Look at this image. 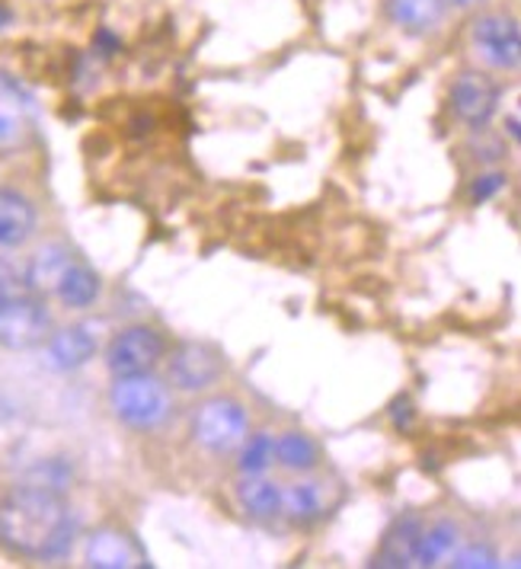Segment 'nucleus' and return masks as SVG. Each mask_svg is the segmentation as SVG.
Returning <instances> with one entry per match:
<instances>
[{
	"mask_svg": "<svg viewBox=\"0 0 521 569\" xmlns=\"http://www.w3.org/2000/svg\"><path fill=\"white\" fill-rule=\"evenodd\" d=\"M74 253L64 247V243H46V247H39L36 250V257L29 259V269H27V284L32 291H42V295H49L58 282H61V276L68 272V266L74 262Z\"/></svg>",
	"mask_w": 521,
	"mask_h": 569,
	"instance_id": "nucleus-15",
	"label": "nucleus"
},
{
	"mask_svg": "<svg viewBox=\"0 0 521 569\" xmlns=\"http://www.w3.org/2000/svg\"><path fill=\"white\" fill-rule=\"evenodd\" d=\"M444 10H448L444 0H388L391 23L410 36H425L442 27Z\"/></svg>",
	"mask_w": 521,
	"mask_h": 569,
	"instance_id": "nucleus-14",
	"label": "nucleus"
},
{
	"mask_svg": "<svg viewBox=\"0 0 521 569\" xmlns=\"http://www.w3.org/2000/svg\"><path fill=\"white\" fill-rule=\"evenodd\" d=\"M419 535H422L419 518H397L391 528L384 531V538H381V547H378V553H374V563H371V567H384V569L413 567Z\"/></svg>",
	"mask_w": 521,
	"mask_h": 569,
	"instance_id": "nucleus-13",
	"label": "nucleus"
},
{
	"mask_svg": "<svg viewBox=\"0 0 521 569\" xmlns=\"http://www.w3.org/2000/svg\"><path fill=\"white\" fill-rule=\"evenodd\" d=\"M39 228V211L17 189H0V250H17Z\"/></svg>",
	"mask_w": 521,
	"mask_h": 569,
	"instance_id": "nucleus-11",
	"label": "nucleus"
},
{
	"mask_svg": "<svg viewBox=\"0 0 521 569\" xmlns=\"http://www.w3.org/2000/svg\"><path fill=\"white\" fill-rule=\"evenodd\" d=\"M83 560H87V567H93V569L151 567V563H148V553H144V547L138 543V538L129 535L126 528H116V525L97 528V531L87 538Z\"/></svg>",
	"mask_w": 521,
	"mask_h": 569,
	"instance_id": "nucleus-8",
	"label": "nucleus"
},
{
	"mask_svg": "<svg viewBox=\"0 0 521 569\" xmlns=\"http://www.w3.org/2000/svg\"><path fill=\"white\" fill-rule=\"evenodd\" d=\"M393 422H397V429H403V426H410V419H413V403L407 400V397H400L397 403H393Z\"/></svg>",
	"mask_w": 521,
	"mask_h": 569,
	"instance_id": "nucleus-24",
	"label": "nucleus"
},
{
	"mask_svg": "<svg viewBox=\"0 0 521 569\" xmlns=\"http://www.w3.org/2000/svg\"><path fill=\"white\" fill-rule=\"evenodd\" d=\"M224 375V359L209 342H183L170 359V381L186 393L211 388Z\"/></svg>",
	"mask_w": 521,
	"mask_h": 569,
	"instance_id": "nucleus-9",
	"label": "nucleus"
},
{
	"mask_svg": "<svg viewBox=\"0 0 521 569\" xmlns=\"http://www.w3.org/2000/svg\"><path fill=\"white\" fill-rule=\"evenodd\" d=\"M3 20H7V13H3V10H0V23H3Z\"/></svg>",
	"mask_w": 521,
	"mask_h": 569,
	"instance_id": "nucleus-26",
	"label": "nucleus"
},
{
	"mask_svg": "<svg viewBox=\"0 0 521 569\" xmlns=\"http://www.w3.org/2000/svg\"><path fill=\"white\" fill-rule=\"evenodd\" d=\"M163 356H167V339L160 337L154 327L138 323V327H126L122 333L112 337L109 349H106V368L116 378L138 375V371H151Z\"/></svg>",
	"mask_w": 521,
	"mask_h": 569,
	"instance_id": "nucleus-5",
	"label": "nucleus"
},
{
	"mask_svg": "<svg viewBox=\"0 0 521 569\" xmlns=\"http://www.w3.org/2000/svg\"><path fill=\"white\" fill-rule=\"evenodd\" d=\"M451 567L458 569H493L499 567V557H495V550H490V547H483V543H470V547H454L451 550Z\"/></svg>",
	"mask_w": 521,
	"mask_h": 569,
	"instance_id": "nucleus-22",
	"label": "nucleus"
},
{
	"mask_svg": "<svg viewBox=\"0 0 521 569\" xmlns=\"http://www.w3.org/2000/svg\"><path fill=\"white\" fill-rule=\"evenodd\" d=\"M444 3H451V7H477L480 0H444Z\"/></svg>",
	"mask_w": 521,
	"mask_h": 569,
	"instance_id": "nucleus-25",
	"label": "nucleus"
},
{
	"mask_svg": "<svg viewBox=\"0 0 521 569\" xmlns=\"http://www.w3.org/2000/svg\"><path fill=\"white\" fill-rule=\"evenodd\" d=\"M282 512L298 525H308L327 512V490L317 480H301L291 490L282 492Z\"/></svg>",
	"mask_w": 521,
	"mask_h": 569,
	"instance_id": "nucleus-18",
	"label": "nucleus"
},
{
	"mask_svg": "<svg viewBox=\"0 0 521 569\" xmlns=\"http://www.w3.org/2000/svg\"><path fill=\"white\" fill-rule=\"evenodd\" d=\"M272 455L275 461L285 467V470H294V473H308L320 461V448L311 436L304 432H285L279 439H272Z\"/></svg>",
	"mask_w": 521,
	"mask_h": 569,
	"instance_id": "nucleus-19",
	"label": "nucleus"
},
{
	"mask_svg": "<svg viewBox=\"0 0 521 569\" xmlns=\"http://www.w3.org/2000/svg\"><path fill=\"white\" fill-rule=\"evenodd\" d=\"M502 87L483 71H461L451 83V109L470 129H487L499 112Z\"/></svg>",
	"mask_w": 521,
	"mask_h": 569,
	"instance_id": "nucleus-7",
	"label": "nucleus"
},
{
	"mask_svg": "<svg viewBox=\"0 0 521 569\" xmlns=\"http://www.w3.org/2000/svg\"><path fill=\"white\" fill-rule=\"evenodd\" d=\"M470 39L477 46L480 58L499 68V71H515L521 61V32L515 17L505 13H483L473 20Z\"/></svg>",
	"mask_w": 521,
	"mask_h": 569,
	"instance_id": "nucleus-6",
	"label": "nucleus"
},
{
	"mask_svg": "<svg viewBox=\"0 0 521 569\" xmlns=\"http://www.w3.org/2000/svg\"><path fill=\"white\" fill-rule=\"evenodd\" d=\"M272 461H275L272 436H257L253 441H247V448L240 455V473H262Z\"/></svg>",
	"mask_w": 521,
	"mask_h": 569,
	"instance_id": "nucleus-21",
	"label": "nucleus"
},
{
	"mask_svg": "<svg viewBox=\"0 0 521 569\" xmlns=\"http://www.w3.org/2000/svg\"><path fill=\"white\" fill-rule=\"evenodd\" d=\"M458 538H461L458 525H451V521L432 525L429 531L419 535L413 563H419V567H435V563H442V560L451 557V550L458 547Z\"/></svg>",
	"mask_w": 521,
	"mask_h": 569,
	"instance_id": "nucleus-20",
	"label": "nucleus"
},
{
	"mask_svg": "<svg viewBox=\"0 0 521 569\" xmlns=\"http://www.w3.org/2000/svg\"><path fill=\"white\" fill-rule=\"evenodd\" d=\"M100 288H103L100 276H97L87 262L74 259V262L68 266V272L61 276V282H58V288H54V295L61 298V305L83 311V308H90V305L100 298Z\"/></svg>",
	"mask_w": 521,
	"mask_h": 569,
	"instance_id": "nucleus-16",
	"label": "nucleus"
},
{
	"mask_svg": "<svg viewBox=\"0 0 521 569\" xmlns=\"http://www.w3.org/2000/svg\"><path fill=\"white\" fill-rule=\"evenodd\" d=\"M32 100L13 78L0 74V148L17 144L29 129Z\"/></svg>",
	"mask_w": 521,
	"mask_h": 569,
	"instance_id": "nucleus-12",
	"label": "nucleus"
},
{
	"mask_svg": "<svg viewBox=\"0 0 521 569\" xmlns=\"http://www.w3.org/2000/svg\"><path fill=\"white\" fill-rule=\"evenodd\" d=\"M109 407L119 422H126L129 429L138 432H151L160 429L170 413H173V397L167 385L154 378L151 371H138V375H119L116 385L109 390Z\"/></svg>",
	"mask_w": 521,
	"mask_h": 569,
	"instance_id": "nucleus-2",
	"label": "nucleus"
},
{
	"mask_svg": "<svg viewBox=\"0 0 521 569\" xmlns=\"http://www.w3.org/2000/svg\"><path fill=\"white\" fill-rule=\"evenodd\" d=\"M247 410L231 397H211L192 416V436L211 455H231L247 441Z\"/></svg>",
	"mask_w": 521,
	"mask_h": 569,
	"instance_id": "nucleus-4",
	"label": "nucleus"
},
{
	"mask_svg": "<svg viewBox=\"0 0 521 569\" xmlns=\"http://www.w3.org/2000/svg\"><path fill=\"white\" fill-rule=\"evenodd\" d=\"M100 349V337L90 323H74L46 339V365L52 371H78Z\"/></svg>",
	"mask_w": 521,
	"mask_h": 569,
	"instance_id": "nucleus-10",
	"label": "nucleus"
},
{
	"mask_svg": "<svg viewBox=\"0 0 521 569\" xmlns=\"http://www.w3.org/2000/svg\"><path fill=\"white\" fill-rule=\"evenodd\" d=\"M49 333H52V313L46 311L42 301L17 291H0V349L29 352L46 346Z\"/></svg>",
	"mask_w": 521,
	"mask_h": 569,
	"instance_id": "nucleus-3",
	"label": "nucleus"
},
{
	"mask_svg": "<svg viewBox=\"0 0 521 569\" xmlns=\"http://www.w3.org/2000/svg\"><path fill=\"white\" fill-rule=\"evenodd\" d=\"M237 496H240V506L253 518L282 516V490L262 473H243Z\"/></svg>",
	"mask_w": 521,
	"mask_h": 569,
	"instance_id": "nucleus-17",
	"label": "nucleus"
},
{
	"mask_svg": "<svg viewBox=\"0 0 521 569\" xmlns=\"http://www.w3.org/2000/svg\"><path fill=\"white\" fill-rule=\"evenodd\" d=\"M502 189H505V177H502V173H483V177L473 180L470 199H473V202H487V199L499 196Z\"/></svg>",
	"mask_w": 521,
	"mask_h": 569,
	"instance_id": "nucleus-23",
	"label": "nucleus"
},
{
	"mask_svg": "<svg viewBox=\"0 0 521 569\" xmlns=\"http://www.w3.org/2000/svg\"><path fill=\"white\" fill-rule=\"evenodd\" d=\"M78 535L64 492L23 483L0 496V547L27 560H58Z\"/></svg>",
	"mask_w": 521,
	"mask_h": 569,
	"instance_id": "nucleus-1",
	"label": "nucleus"
}]
</instances>
